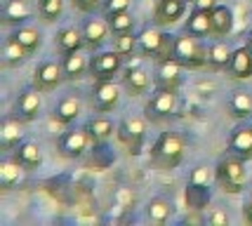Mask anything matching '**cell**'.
<instances>
[{"label": "cell", "mask_w": 252, "mask_h": 226, "mask_svg": "<svg viewBox=\"0 0 252 226\" xmlns=\"http://www.w3.org/2000/svg\"><path fill=\"white\" fill-rule=\"evenodd\" d=\"M184 31L200 38V40L212 38V17H210V10L193 7V10L189 12V19L184 22Z\"/></svg>", "instance_id": "19"}, {"label": "cell", "mask_w": 252, "mask_h": 226, "mask_svg": "<svg viewBox=\"0 0 252 226\" xmlns=\"http://www.w3.org/2000/svg\"><path fill=\"white\" fill-rule=\"evenodd\" d=\"M12 156L26 172H33V170H38L43 165V149L35 141H22L17 149L12 151Z\"/></svg>", "instance_id": "24"}, {"label": "cell", "mask_w": 252, "mask_h": 226, "mask_svg": "<svg viewBox=\"0 0 252 226\" xmlns=\"http://www.w3.org/2000/svg\"><path fill=\"white\" fill-rule=\"evenodd\" d=\"M243 217H245L248 224H252V198L250 200H245V205H243Z\"/></svg>", "instance_id": "44"}, {"label": "cell", "mask_w": 252, "mask_h": 226, "mask_svg": "<svg viewBox=\"0 0 252 226\" xmlns=\"http://www.w3.org/2000/svg\"><path fill=\"white\" fill-rule=\"evenodd\" d=\"M71 5H73L76 10L85 12V14H94L97 10L104 7V0H71Z\"/></svg>", "instance_id": "40"}, {"label": "cell", "mask_w": 252, "mask_h": 226, "mask_svg": "<svg viewBox=\"0 0 252 226\" xmlns=\"http://www.w3.org/2000/svg\"><path fill=\"white\" fill-rule=\"evenodd\" d=\"M85 129H88L92 144H101V141H109L111 137H113V132L118 129V125H116V123H113L106 113H99V111H97V116L88 118Z\"/></svg>", "instance_id": "23"}, {"label": "cell", "mask_w": 252, "mask_h": 226, "mask_svg": "<svg viewBox=\"0 0 252 226\" xmlns=\"http://www.w3.org/2000/svg\"><path fill=\"white\" fill-rule=\"evenodd\" d=\"M10 38H14V40L22 45L31 57L43 47V31H40V29H35V26H31V24L14 26V29L10 31Z\"/></svg>", "instance_id": "25"}, {"label": "cell", "mask_w": 252, "mask_h": 226, "mask_svg": "<svg viewBox=\"0 0 252 226\" xmlns=\"http://www.w3.org/2000/svg\"><path fill=\"white\" fill-rule=\"evenodd\" d=\"M55 47L59 50V54H71L80 52L85 47V38H83V29L78 26H62L55 35Z\"/></svg>", "instance_id": "18"}, {"label": "cell", "mask_w": 252, "mask_h": 226, "mask_svg": "<svg viewBox=\"0 0 252 226\" xmlns=\"http://www.w3.org/2000/svg\"><path fill=\"white\" fill-rule=\"evenodd\" d=\"M66 80L64 66L62 62L55 59H43L40 64L33 68V87L40 90V92H52Z\"/></svg>", "instance_id": "7"}, {"label": "cell", "mask_w": 252, "mask_h": 226, "mask_svg": "<svg viewBox=\"0 0 252 226\" xmlns=\"http://www.w3.org/2000/svg\"><path fill=\"white\" fill-rule=\"evenodd\" d=\"M245 45H248V47H250V52H252V31L248 33V40H245Z\"/></svg>", "instance_id": "45"}, {"label": "cell", "mask_w": 252, "mask_h": 226, "mask_svg": "<svg viewBox=\"0 0 252 226\" xmlns=\"http://www.w3.org/2000/svg\"><path fill=\"white\" fill-rule=\"evenodd\" d=\"M189 179H191V182H200V184H210L212 170H210L208 165H196V167L191 170V174H189Z\"/></svg>", "instance_id": "41"}, {"label": "cell", "mask_w": 252, "mask_h": 226, "mask_svg": "<svg viewBox=\"0 0 252 226\" xmlns=\"http://www.w3.org/2000/svg\"><path fill=\"white\" fill-rule=\"evenodd\" d=\"M208 224L210 226H226L229 224V215L224 210H212L208 215Z\"/></svg>", "instance_id": "42"}, {"label": "cell", "mask_w": 252, "mask_h": 226, "mask_svg": "<svg viewBox=\"0 0 252 226\" xmlns=\"http://www.w3.org/2000/svg\"><path fill=\"white\" fill-rule=\"evenodd\" d=\"M80 113H83V97L76 90L64 92L52 106V120L59 123V125H73L80 118Z\"/></svg>", "instance_id": "9"}, {"label": "cell", "mask_w": 252, "mask_h": 226, "mask_svg": "<svg viewBox=\"0 0 252 226\" xmlns=\"http://www.w3.org/2000/svg\"><path fill=\"white\" fill-rule=\"evenodd\" d=\"M215 179L221 186L224 194H241L248 182V170H245V158L226 153L221 156L215 165Z\"/></svg>", "instance_id": "2"}, {"label": "cell", "mask_w": 252, "mask_h": 226, "mask_svg": "<svg viewBox=\"0 0 252 226\" xmlns=\"http://www.w3.org/2000/svg\"><path fill=\"white\" fill-rule=\"evenodd\" d=\"M64 14V0H38V17L52 24Z\"/></svg>", "instance_id": "35"}, {"label": "cell", "mask_w": 252, "mask_h": 226, "mask_svg": "<svg viewBox=\"0 0 252 226\" xmlns=\"http://www.w3.org/2000/svg\"><path fill=\"white\" fill-rule=\"evenodd\" d=\"M226 111L236 120L252 118V92L250 90H233L226 99Z\"/></svg>", "instance_id": "26"}, {"label": "cell", "mask_w": 252, "mask_h": 226, "mask_svg": "<svg viewBox=\"0 0 252 226\" xmlns=\"http://www.w3.org/2000/svg\"><path fill=\"white\" fill-rule=\"evenodd\" d=\"M90 134L88 129H68L64 132L59 139H57V149L64 158H83V153L88 151V144H90Z\"/></svg>", "instance_id": "13"}, {"label": "cell", "mask_w": 252, "mask_h": 226, "mask_svg": "<svg viewBox=\"0 0 252 226\" xmlns=\"http://www.w3.org/2000/svg\"><path fill=\"white\" fill-rule=\"evenodd\" d=\"M113 200H116V205H118L121 210H125V212H130L132 207H134V203H137V198H134V194H132L130 189H118L116 195H113Z\"/></svg>", "instance_id": "38"}, {"label": "cell", "mask_w": 252, "mask_h": 226, "mask_svg": "<svg viewBox=\"0 0 252 226\" xmlns=\"http://www.w3.org/2000/svg\"><path fill=\"white\" fill-rule=\"evenodd\" d=\"M137 38H139V52L149 59H154L160 50V45H163L165 31L156 29V26H144L142 33H137Z\"/></svg>", "instance_id": "32"}, {"label": "cell", "mask_w": 252, "mask_h": 226, "mask_svg": "<svg viewBox=\"0 0 252 226\" xmlns=\"http://www.w3.org/2000/svg\"><path fill=\"white\" fill-rule=\"evenodd\" d=\"M193 7H205V10H212L217 5V0H191Z\"/></svg>", "instance_id": "43"}, {"label": "cell", "mask_w": 252, "mask_h": 226, "mask_svg": "<svg viewBox=\"0 0 252 226\" xmlns=\"http://www.w3.org/2000/svg\"><path fill=\"white\" fill-rule=\"evenodd\" d=\"M113 50L121 54V57H130L134 50H139V38L134 31L127 33H116L113 35Z\"/></svg>", "instance_id": "34"}, {"label": "cell", "mask_w": 252, "mask_h": 226, "mask_svg": "<svg viewBox=\"0 0 252 226\" xmlns=\"http://www.w3.org/2000/svg\"><path fill=\"white\" fill-rule=\"evenodd\" d=\"M116 137L130 156H139L144 149V141H146V120L139 116H125L118 123Z\"/></svg>", "instance_id": "4"}, {"label": "cell", "mask_w": 252, "mask_h": 226, "mask_svg": "<svg viewBox=\"0 0 252 226\" xmlns=\"http://www.w3.org/2000/svg\"><path fill=\"white\" fill-rule=\"evenodd\" d=\"M31 54L24 50L22 45L17 43L14 38H5V43H2V50H0V62L5 68H17V66H22L26 59H29Z\"/></svg>", "instance_id": "33"}, {"label": "cell", "mask_w": 252, "mask_h": 226, "mask_svg": "<svg viewBox=\"0 0 252 226\" xmlns=\"http://www.w3.org/2000/svg\"><path fill=\"white\" fill-rule=\"evenodd\" d=\"M92 108L99 113H109L121 104V85L113 80H94L92 92H90Z\"/></svg>", "instance_id": "8"}, {"label": "cell", "mask_w": 252, "mask_h": 226, "mask_svg": "<svg viewBox=\"0 0 252 226\" xmlns=\"http://www.w3.org/2000/svg\"><path fill=\"white\" fill-rule=\"evenodd\" d=\"M187 12V0H158L154 7V22L158 26H172Z\"/></svg>", "instance_id": "17"}, {"label": "cell", "mask_w": 252, "mask_h": 226, "mask_svg": "<svg viewBox=\"0 0 252 226\" xmlns=\"http://www.w3.org/2000/svg\"><path fill=\"white\" fill-rule=\"evenodd\" d=\"M179 108V95L175 90H156L151 99L146 101L144 106V113L146 118L158 123V120H165V118H172Z\"/></svg>", "instance_id": "6"}, {"label": "cell", "mask_w": 252, "mask_h": 226, "mask_svg": "<svg viewBox=\"0 0 252 226\" xmlns=\"http://www.w3.org/2000/svg\"><path fill=\"white\" fill-rule=\"evenodd\" d=\"M106 22L111 26V33H127V31H134V17L130 12H118V14H111L106 17Z\"/></svg>", "instance_id": "36"}, {"label": "cell", "mask_w": 252, "mask_h": 226, "mask_svg": "<svg viewBox=\"0 0 252 226\" xmlns=\"http://www.w3.org/2000/svg\"><path fill=\"white\" fill-rule=\"evenodd\" d=\"M33 19V7L29 0H2V24L5 26H22Z\"/></svg>", "instance_id": "16"}, {"label": "cell", "mask_w": 252, "mask_h": 226, "mask_svg": "<svg viewBox=\"0 0 252 226\" xmlns=\"http://www.w3.org/2000/svg\"><path fill=\"white\" fill-rule=\"evenodd\" d=\"M172 212H175L172 200H167L163 195L151 198V200L146 203V207H144V215H146V219H149L151 224H165V222H170Z\"/></svg>", "instance_id": "30"}, {"label": "cell", "mask_w": 252, "mask_h": 226, "mask_svg": "<svg viewBox=\"0 0 252 226\" xmlns=\"http://www.w3.org/2000/svg\"><path fill=\"white\" fill-rule=\"evenodd\" d=\"M226 71H229V75L233 80H248V78H252V52L248 45L233 50Z\"/></svg>", "instance_id": "22"}, {"label": "cell", "mask_w": 252, "mask_h": 226, "mask_svg": "<svg viewBox=\"0 0 252 226\" xmlns=\"http://www.w3.org/2000/svg\"><path fill=\"white\" fill-rule=\"evenodd\" d=\"M62 66H64V73L68 83H76V80H80V78H85L90 73V59L83 54V50L64 54L62 57Z\"/></svg>", "instance_id": "27"}, {"label": "cell", "mask_w": 252, "mask_h": 226, "mask_svg": "<svg viewBox=\"0 0 252 226\" xmlns=\"http://www.w3.org/2000/svg\"><path fill=\"white\" fill-rule=\"evenodd\" d=\"M40 108H43V101H40V90L35 87H24L22 92L14 99V108H12V116L22 120V123H33V120L40 116Z\"/></svg>", "instance_id": "10"}, {"label": "cell", "mask_w": 252, "mask_h": 226, "mask_svg": "<svg viewBox=\"0 0 252 226\" xmlns=\"http://www.w3.org/2000/svg\"><path fill=\"white\" fill-rule=\"evenodd\" d=\"M229 153L233 156H241L245 161L252 158V125H248L245 120H241V125L231 129L229 134V144H226Z\"/></svg>", "instance_id": "14"}, {"label": "cell", "mask_w": 252, "mask_h": 226, "mask_svg": "<svg viewBox=\"0 0 252 226\" xmlns=\"http://www.w3.org/2000/svg\"><path fill=\"white\" fill-rule=\"evenodd\" d=\"M184 83V66L170 59V62H156L154 71V87L156 90H175L179 92V87Z\"/></svg>", "instance_id": "11"}, {"label": "cell", "mask_w": 252, "mask_h": 226, "mask_svg": "<svg viewBox=\"0 0 252 226\" xmlns=\"http://www.w3.org/2000/svg\"><path fill=\"white\" fill-rule=\"evenodd\" d=\"M231 54H233V47L229 43H224V38H215L208 45V66L212 71L226 68L231 62Z\"/></svg>", "instance_id": "31"}, {"label": "cell", "mask_w": 252, "mask_h": 226, "mask_svg": "<svg viewBox=\"0 0 252 226\" xmlns=\"http://www.w3.org/2000/svg\"><path fill=\"white\" fill-rule=\"evenodd\" d=\"M83 38H85V47L88 50H92V52H97V50H101L104 45L109 43L111 38V26L109 22H106V17L104 19H99V17H90V19H85L83 22Z\"/></svg>", "instance_id": "12"}, {"label": "cell", "mask_w": 252, "mask_h": 226, "mask_svg": "<svg viewBox=\"0 0 252 226\" xmlns=\"http://www.w3.org/2000/svg\"><path fill=\"white\" fill-rule=\"evenodd\" d=\"M212 200V189L210 184H200V182H191L189 179L187 189H184V203L191 212H203Z\"/></svg>", "instance_id": "20"}, {"label": "cell", "mask_w": 252, "mask_h": 226, "mask_svg": "<svg viewBox=\"0 0 252 226\" xmlns=\"http://www.w3.org/2000/svg\"><path fill=\"white\" fill-rule=\"evenodd\" d=\"M175 62L184 66V68H203L208 64V45L200 38L191 35V33H179L175 35Z\"/></svg>", "instance_id": "3"}, {"label": "cell", "mask_w": 252, "mask_h": 226, "mask_svg": "<svg viewBox=\"0 0 252 226\" xmlns=\"http://www.w3.org/2000/svg\"><path fill=\"white\" fill-rule=\"evenodd\" d=\"M170 59H175V35L165 31L163 45H160L158 54L154 57V62H170Z\"/></svg>", "instance_id": "37"}, {"label": "cell", "mask_w": 252, "mask_h": 226, "mask_svg": "<svg viewBox=\"0 0 252 226\" xmlns=\"http://www.w3.org/2000/svg\"><path fill=\"white\" fill-rule=\"evenodd\" d=\"M26 172L19 162L14 161V156H2L0 161V189L2 191H12L17 184L22 182V174Z\"/></svg>", "instance_id": "28"}, {"label": "cell", "mask_w": 252, "mask_h": 226, "mask_svg": "<svg viewBox=\"0 0 252 226\" xmlns=\"http://www.w3.org/2000/svg\"><path fill=\"white\" fill-rule=\"evenodd\" d=\"M123 71V57L113 47L111 50H97L90 57V75L94 80H113Z\"/></svg>", "instance_id": "5"}, {"label": "cell", "mask_w": 252, "mask_h": 226, "mask_svg": "<svg viewBox=\"0 0 252 226\" xmlns=\"http://www.w3.org/2000/svg\"><path fill=\"white\" fill-rule=\"evenodd\" d=\"M184 151H187V141L179 132H160L158 139L149 151V162L156 170H177L182 161H184Z\"/></svg>", "instance_id": "1"}, {"label": "cell", "mask_w": 252, "mask_h": 226, "mask_svg": "<svg viewBox=\"0 0 252 226\" xmlns=\"http://www.w3.org/2000/svg\"><path fill=\"white\" fill-rule=\"evenodd\" d=\"M22 120L17 116H5L0 123V151L2 153H12L19 144L24 141V129Z\"/></svg>", "instance_id": "15"}, {"label": "cell", "mask_w": 252, "mask_h": 226, "mask_svg": "<svg viewBox=\"0 0 252 226\" xmlns=\"http://www.w3.org/2000/svg\"><path fill=\"white\" fill-rule=\"evenodd\" d=\"M149 85H151V80H149V73L144 71L142 66H127L125 71H123V87H125V92L130 95V97H142L149 92Z\"/></svg>", "instance_id": "21"}, {"label": "cell", "mask_w": 252, "mask_h": 226, "mask_svg": "<svg viewBox=\"0 0 252 226\" xmlns=\"http://www.w3.org/2000/svg\"><path fill=\"white\" fill-rule=\"evenodd\" d=\"M212 17V38H226L233 31V10L226 5H215L210 10Z\"/></svg>", "instance_id": "29"}, {"label": "cell", "mask_w": 252, "mask_h": 226, "mask_svg": "<svg viewBox=\"0 0 252 226\" xmlns=\"http://www.w3.org/2000/svg\"><path fill=\"white\" fill-rule=\"evenodd\" d=\"M132 5V0H104V17H111V14H118V12H127Z\"/></svg>", "instance_id": "39"}]
</instances>
